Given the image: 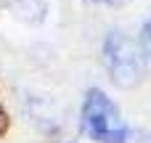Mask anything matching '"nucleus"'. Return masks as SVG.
<instances>
[{"mask_svg":"<svg viewBox=\"0 0 151 143\" xmlns=\"http://www.w3.org/2000/svg\"><path fill=\"white\" fill-rule=\"evenodd\" d=\"M80 125H82V133L96 143H127V135H130L117 103L98 88L88 90Z\"/></svg>","mask_w":151,"mask_h":143,"instance_id":"1","label":"nucleus"},{"mask_svg":"<svg viewBox=\"0 0 151 143\" xmlns=\"http://www.w3.org/2000/svg\"><path fill=\"white\" fill-rule=\"evenodd\" d=\"M104 64L119 88H135L146 72L143 48L125 32H109L104 40Z\"/></svg>","mask_w":151,"mask_h":143,"instance_id":"2","label":"nucleus"},{"mask_svg":"<svg viewBox=\"0 0 151 143\" xmlns=\"http://www.w3.org/2000/svg\"><path fill=\"white\" fill-rule=\"evenodd\" d=\"M5 127H8V117L0 111V133H5Z\"/></svg>","mask_w":151,"mask_h":143,"instance_id":"3","label":"nucleus"},{"mask_svg":"<svg viewBox=\"0 0 151 143\" xmlns=\"http://www.w3.org/2000/svg\"><path fill=\"white\" fill-rule=\"evenodd\" d=\"M146 42H149V48H151V21L146 24Z\"/></svg>","mask_w":151,"mask_h":143,"instance_id":"4","label":"nucleus"},{"mask_svg":"<svg viewBox=\"0 0 151 143\" xmlns=\"http://www.w3.org/2000/svg\"><path fill=\"white\" fill-rule=\"evenodd\" d=\"M93 3H111V5H117V3H125V0H93Z\"/></svg>","mask_w":151,"mask_h":143,"instance_id":"5","label":"nucleus"}]
</instances>
